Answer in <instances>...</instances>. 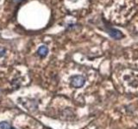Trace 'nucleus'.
<instances>
[{"label": "nucleus", "instance_id": "obj_1", "mask_svg": "<svg viewBox=\"0 0 138 129\" xmlns=\"http://www.w3.org/2000/svg\"><path fill=\"white\" fill-rule=\"evenodd\" d=\"M85 83V78L81 75H76L71 77V85L74 88H80Z\"/></svg>", "mask_w": 138, "mask_h": 129}, {"label": "nucleus", "instance_id": "obj_2", "mask_svg": "<svg viewBox=\"0 0 138 129\" xmlns=\"http://www.w3.org/2000/svg\"><path fill=\"white\" fill-rule=\"evenodd\" d=\"M107 32L111 37L116 39V40H119V39L123 37V34L121 33V31H119L118 29H116V28H107Z\"/></svg>", "mask_w": 138, "mask_h": 129}, {"label": "nucleus", "instance_id": "obj_3", "mask_svg": "<svg viewBox=\"0 0 138 129\" xmlns=\"http://www.w3.org/2000/svg\"><path fill=\"white\" fill-rule=\"evenodd\" d=\"M48 53V47L44 46V45H42V46H41L40 47L38 48V50H37V53H38V55L42 57V58H43V57H46L47 56V54Z\"/></svg>", "mask_w": 138, "mask_h": 129}, {"label": "nucleus", "instance_id": "obj_4", "mask_svg": "<svg viewBox=\"0 0 138 129\" xmlns=\"http://www.w3.org/2000/svg\"><path fill=\"white\" fill-rule=\"evenodd\" d=\"M0 129H11V125L6 121L0 122Z\"/></svg>", "mask_w": 138, "mask_h": 129}, {"label": "nucleus", "instance_id": "obj_5", "mask_svg": "<svg viewBox=\"0 0 138 129\" xmlns=\"http://www.w3.org/2000/svg\"><path fill=\"white\" fill-rule=\"evenodd\" d=\"M5 54V49L4 47H0V58L4 57Z\"/></svg>", "mask_w": 138, "mask_h": 129}, {"label": "nucleus", "instance_id": "obj_6", "mask_svg": "<svg viewBox=\"0 0 138 129\" xmlns=\"http://www.w3.org/2000/svg\"><path fill=\"white\" fill-rule=\"evenodd\" d=\"M15 3H20L21 1H22V0H13Z\"/></svg>", "mask_w": 138, "mask_h": 129}, {"label": "nucleus", "instance_id": "obj_7", "mask_svg": "<svg viewBox=\"0 0 138 129\" xmlns=\"http://www.w3.org/2000/svg\"><path fill=\"white\" fill-rule=\"evenodd\" d=\"M11 129H16V128H11Z\"/></svg>", "mask_w": 138, "mask_h": 129}]
</instances>
